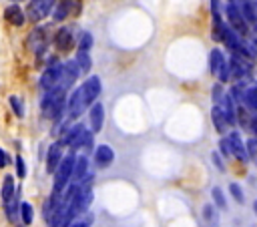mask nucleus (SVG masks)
<instances>
[{
	"label": "nucleus",
	"instance_id": "f257e3e1",
	"mask_svg": "<svg viewBox=\"0 0 257 227\" xmlns=\"http://www.w3.org/2000/svg\"><path fill=\"white\" fill-rule=\"evenodd\" d=\"M102 90V82L98 76H88L68 98V117L70 119H78L100 94Z\"/></svg>",
	"mask_w": 257,
	"mask_h": 227
},
{
	"label": "nucleus",
	"instance_id": "f03ea898",
	"mask_svg": "<svg viewBox=\"0 0 257 227\" xmlns=\"http://www.w3.org/2000/svg\"><path fill=\"white\" fill-rule=\"evenodd\" d=\"M66 104H68V102H66V88L54 86V88H50V90H44V96H42V102H40L42 117L56 121V119L62 117Z\"/></svg>",
	"mask_w": 257,
	"mask_h": 227
},
{
	"label": "nucleus",
	"instance_id": "7ed1b4c3",
	"mask_svg": "<svg viewBox=\"0 0 257 227\" xmlns=\"http://www.w3.org/2000/svg\"><path fill=\"white\" fill-rule=\"evenodd\" d=\"M60 143H62V145H68L72 151H76V149H80V147H82V149H90V147H92V133H88V131L84 129V125L78 123V125L70 127V131H64V133H62Z\"/></svg>",
	"mask_w": 257,
	"mask_h": 227
},
{
	"label": "nucleus",
	"instance_id": "20e7f679",
	"mask_svg": "<svg viewBox=\"0 0 257 227\" xmlns=\"http://www.w3.org/2000/svg\"><path fill=\"white\" fill-rule=\"evenodd\" d=\"M74 159H76L74 153H68V155H64V157L60 159V163H58V167H56V171H54V185H52V191L60 193V191L66 189V185H68L70 179H72Z\"/></svg>",
	"mask_w": 257,
	"mask_h": 227
},
{
	"label": "nucleus",
	"instance_id": "39448f33",
	"mask_svg": "<svg viewBox=\"0 0 257 227\" xmlns=\"http://www.w3.org/2000/svg\"><path fill=\"white\" fill-rule=\"evenodd\" d=\"M48 26H36L30 30L28 38H26V46L30 52H34L36 56H42L50 44V34H48Z\"/></svg>",
	"mask_w": 257,
	"mask_h": 227
},
{
	"label": "nucleus",
	"instance_id": "423d86ee",
	"mask_svg": "<svg viewBox=\"0 0 257 227\" xmlns=\"http://www.w3.org/2000/svg\"><path fill=\"white\" fill-rule=\"evenodd\" d=\"M229 62H231V78H235V80L251 78V70H253V64L251 62H253V58L233 52V56L229 58Z\"/></svg>",
	"mask_w": 257,
	"mask_h": 227
},
{
	"label": "nucleus",
	"instance_id": "0eeeda50",
	"mask_svg": "<svg viewBox=\"0 0 257 227\" xmlns=\"http://www.w3.org/2000/svg\"><path fill=\"white\" fill-rule=\"evenodd\" d=\"M225 14H227V20H229V26L237 32V34H241V36H247L249 34V22H247V18L243 16V12H241V8L237 6V4H227V8H225Z\"/></svg>",
	"mask_w": 257,
	"mask_h": 227
},
{
	"label": "nucleus",
	"instance_id": "6e6552de",
	"mask_svg": "<svg viewBox=\"0 0 257 227\" xmlns=\"http://www.w3.org/2000/svg\"><path fill=\"white\" fill-rule=\"evenodd\" d=\"M54 2H56V0H30V4H28V8H26V18H28L30 22H40V20H44V18L52 12Z\"/></svg>",
	"mask_w": 257,
	"mask_h": 227
},
{
	"label": "nucleus",
	"instance_id": "1a4fd4ad",
	"mask_svg": "<svg viewBox=\"0 0 257 227\" xmlns=\"http://www.w3.org/2000/svg\"><path fill=\"white\" fill-rule=\"evenodd\" d=\"M80 76V70H78V64H76V60H66V62H60V82H58V86H62V88H70L74 82H76V78Z\"/></svg>",
	"mask_w": 257,
	"mask_h": 227
},
{
	"label": "nucleus",
	"instance_id": "9d476101",
	"mask_svg": "<svg viewBox=\"0 0 257 227\" xmlns=\"http://www.w3.org/2000/svg\"><path fill=\"white\" fill-rule=\"evenodd\" d=\"M58 82H60V64H50L40 76V88L50 90V88L58 86Z\"/></svg>",
	"mask_w": 257,
	"mask_h": 227
},
{
	"label": "nucleus",
	"instance_id": "9b49d317",
	"mask_svg": "<svg viewBox=\"0 0 257 227\" xmlns=\"http://www.w3.org/2000/svg\"><path fill=\"white\" fill-rule=\"evenodd\" d=\"M227 139H229V145H231V153H233V157H237L239 161L247 163L249 153H247V145H243V141H241V135H239L237 131H233Z\"/></svg>",
	"mask_w": 257,
	"mask_h": 227
},
{
	"label": "nucleus",
	"instance_id": "f8f14e48",
	"mask_svg": "<svg viewBox=\"0 0 257 227\" xmlns=\"http://www.w3.org/2000/svg\"><path fill=\"white\" fill-rule=\"evenodd\" d=\"M62 157H64L62 155V143H52L48 147V153H46V173L54 175V171H56V167H58Z\"/></svg>",
	"mask_w": 257,
	"mask_h": 227
},
{
	"label": "nucleus",
	"instance_id": "ddd939ff",
	"mask_svg": "<svg viewBox=\"0 0 257 227\" xmlns=\"http://www.w3.org/2000/svg\"><path fill=\"white\" fill-rule=\"evenodd\" d=\"M4 18H6V22L12 24V26H22V24L26 22V12L18 6V2H12V4L6 6V10H4Z\"/></svg>",
	"mask_w": 257,
	"mask_h": 227
},
{
	"label": "nucleus",
	"instance_id": "4468645a",
	"mask_svg": "<svg viewBox=\"0 0 257 227\" xmlns=\"http://www.w3.org/2000/svg\"><path fill=\"white\" fill-rule=\"evenodd\" d=\"M74 44V36H72V30L70 28H60L54 32V46L60 50V52H66L70 50Z\"/></svg>",
	"mask_w": 257,
	"mask_h": 227
},
{
	"label": "nucleus",
	"instance_id": "2eb2a0df",
	"mask_svg": "<svg viewBox=\"0 0 257 227\" xmlns=\"http://www.w3.org/2000/svg\"><path fill=\"white\" fill-rule=\"evenodd\" d=\"M112 161H114V151L108 145H98L94 151V165L98 169H104V167L112 165Z\"/></svg>",
	"mask_w": 257,
	"mask_h": 227
},
{
	"label": "nucleus",
	"instance_id": "dca6fc26",
	"mask_svg": "<svg viewBox=\"0 0 257 227\" xmlns=\"http://www.w3.org/2000/svg\"><path fill=\"white\" fill-rule=\"evenodd\" d=\"M102 123H104V106L94 100L90 104V129H92V133H100Z\"/></svg>",
	"mask_w": 257,
	"mask_h": 227
},
{
	"label": "nucleus",
	"instance_id": "f3484780",
	"mask_svg": "<svg viewBox=\"0 0 257 227\" xmlns=\"http://www.w3.org/2000/svg\"><path fill=\"white\" fill-rule=\"evenodd\" d=\"M211 119H213L215 129H217L221 135L231 127L229 121H227V117H225V112H223V108H221V104H215V106L211 108Z\"/></svg>",
	"mask_w": 257,
	"mask_h": 227
},
{
	"label": "nucleus",
	"instance_id": "a211bd4d",
	"mask_svg": "<svg viewBox=\"0 0 257 227\" xmlns=\"http://www.w3.org/2000/svg\"><path fill=\"white\" fill-rule=\"evenodd\" d=\"M88 175V159L86 157H76L74 167H72V183H80Z\"/></svg>",
	"mask_w": 257,
	"mask_h": 227
},
{
	"label": "nucleus",
	"instance_id": "6ab92c4d",
	"mask_svg": "<svg viewBox=\"0 0 257 227\" xmlns=\"http://www.w3.org/2000/svg\"><path fill=\"white\" fill-rule=\"evenodd\" d=\"M72 10V0H56L54 2V8H52V18L56 22H62Z\"/></svg>",
	"mask_w": 257,
	"mask_h": 227
},
{
	"label": "nucleus",
	"instance_id": "aec40b11",
	"mask_svg": "<svg viewBox=\"0 0 257 227\" xmlns=\"http://www.w3.org/2000/svg\"><path fill=\"white\" fill-rule=\"evenodd\" d=\"M239 8H241L243 16L247 18V22L257 24V0H243L239 4Z\"/></svg>",
	"mask_w": 257,
	"mask_h": 227
},
{
	"label": "nucleus",
	"instance_id": "412c9836",
	"mask_svg": "<svg viewBox=\"0 0 257 227\" xmlns=\"http://www.w3.org/2000/svg\"><path fill=\"white\" fill-rule=\"evenodd\" d=\"M16 193H18V191L14 189V179H12V175H6L4 181H2V189H0V197H2V201H4V203L10 201Z\"/></svg>",
	"mask_w": 257,
	"mask_h": 227
},
{
	"label": "nucleus",
	"instance_id": "4be33fe9",
	"mask_svg": "<svg viewBox=\"0 0 257 227\" xmlns=\"http://www.w3.org/2000/svg\"><path fill=\"white\" fill-rule=\"evenodd\" d=\"M223 60H225L223 52H221L219 48H213L211 54H209V72H211L213 76H217V70H219V66H221Z\"/></svg>",
	"mask_w": 257,
	"mask_h": 227
},
{
	"label": "nucleus",
	"instance_id": "5701e85b",
	"mask_svg": "<svg viewBox=\"0 0 257 227\" xmlns=\"http://www.w3.org/2000/svg\"><path fill=\"white\" fill-rule=\"evenodd\" d=\"M74 60H76V64H78L80 74H86V72L90 70V66H92V60H90L88 52H84V50H78V54H76Z\"/></svg>",
	"mask_w": 257,
	"mask_h": 227
},
{
	"label": "nucleus",
	"instance_id": "b1692460",
	"mask_svg": "<svg viewBox=\"0 0 257 227\" xmlns=\"http://www.w3.org/2000/svg\"><path fill=\"white\" fill-rule=\"evenodd\" d=\"M217 78L221 80V84H225V82L231 80V62H229V58H225V60L221 62V66H219V70H217Z\"/></svg>",
	"mask_w": 257,
	"mask_h": 227
},
{
	"label": "nucleus",
	"instance_id": "393cba45",
	"mask_svg": "<svg viewBox=\"0 0 257 227\" xmlns=\"http://www.w3.org/2000/svg\"><path fill=\"white\" fill-rule=\"evenodd\" d=\"M8 102H10L12 112H14L18 119H22V117H24V100H22L18 94H12V96L8 98Z\"/></svg>",
	"mask_w": 257,
	"mask_h": 227
},
{
	"label": "nucleus",
	"instance_id": "a878e982",
	"mask_svg": "<svg viewBox=\"0 0 257 227\" xmlns=\"http://www.w3.org/2000/svg\"><path fill=\"white\" fill-rule=\"evenodd\" d=\"M90 46H92V34H90V32H86V30H82V32L78 34V50L88 52V50H90Z\"/></svg>",
	"mask_w": 257,
	"mask_h": 227
},
{
	"label": "nucleus",
	"instance_id": "bb28decb",
	"mask_svg": "<svg viewBox=\"0 0 257 227\" xmlns=\"http://www.w3.org/2000/svg\"><path fill=\"white\" fill-rule=\"evenodd\" d=\"M20 213H22V223L24 225H30L32 223V219H34V209H32V205L30 203H20Z\"/></svg>",
	"mask_w": 257,
	"mask_h": 227
},
{
	"label": "nucleus",
	"instance_id": "cd10ccee",
	"mask_svg": "<svg viewBox=\"0 0 257 227\" xmlns=\"http://www.w3.org/2000/svg\"><path fill=\"white\" fill-rule=\"evenodd\" d=\"M211 195H213V201H215V205H217L219 209H225V207H227V201H225V195H223L221 187H213Z\"/></svg>",
	"mask_w": 257,
	"mask_h": 227
},
{
	"label": "nucleus",
	"instance_id": "c85d7f7f",
	"mask_svg": "<svg viewBox=\"0 0 257 227\" xmlns=\"http://www.w3.org/2000/svg\"><path fill=\"white\" fill-rule=\"evenodd\" d=\"M203 219L207 223H217V211H215L213 205H205L203 207Z\"/></svg>",
	"mask_w": 257,
	"mask_h": 227
},
{
	"label": "nucleus",
	"instance_id": "c756f323",
	"mask_svg": "<svg viewBox=\"0 0 257 227\" xmlns=\"http://www.w3.org/2000/svg\"><path fill=\"white\" fill-rule=\"evenodd\" d=\"M229 191H231V195H233V199L237 201V203H243L245 201V195H243V189L237 185V183H231L229 185Z\"/></svg>",
	"mask_w": 257,
	"mask_h": 227
},
{
	"label": "nucleus",
	"instance_id": "7c9ffc66",
	"mask_svg": "<svg viewBox=\"0 0 257 227\" xmlns=\"http://www.w3.org/2000/svg\"><path fill=\"white\" fill-rule=\"evenodd\" d=\"M219 151H221V155L223 157H231L233 153H231V145H229V139L227 137H223L221 141H219Z\"/></svg>",
	"mask_w": 257,
	"mask_h": 227
},
{
	"label": "nucleus",
	"instance_id": "2f4dec72",
	"mask_svg": "<svg viewBox=\"0 0 257 227\" xmlns=\"http://www.w3.org/2000/svg\"><path fill=\"white\" fill-rule=\"evenodd\" d=\"M16 175L20 177V179H24L26 177V165H24V159L20 157V155H16Z\"/></svg>",
	"mask_w": 257,
	"mask_h": 227
},
{
	"label": "nucleus",
	"instance_id": "473e14b6",
	"mask_svg": "<svg viewBox=\"0 0 257 227\" xmlns=\"http://www.w3.org/2000/svg\"><path fill=\"white\" fill-rule=\"evenodd\" d=\"M247 153H249V159L257 161V137L251 139V141H247Z\"/></svg>",
	"mask_w": 257,
	"mask_h": 227
},
{
	"label": "nucleus",
	"instance_id": "72a5a7b5",
	"mask_svg": "<svg viewBox=\"0 0 257 227\" xmlns=\"http://www.w3.org/2000/svg\"><path fill=\"white\" fill-rule=\"evenodd\" d=\"M223 94H225V92H223V86H221V84H215V86H213V102H219V100L223 98Z\"/></svg>",
	"mask_w": 257,
	"mask_h": 227
},
{
	"label": "nucleus",
	"instance_id": "f704fd0d",
	"mask_svg": "<svg viewBox=\"0 0 257 227\" xmlns=\"http://www.w3.org/2000/svg\"><path fill=\"white\" fill-rule=\"evenodd\" d=\"M211 159H213V163H215V167H217L219 171H225V165H223V161H221V155H219V153H213V155H211Z\"/></svg>",
	"mask_w": 257,
	"mask_h": 227
},
{
	"label": "nucleus",
	"instance_id": "c9c22d12",
	"mask_svg": "<svg viewBox=\"0 0 257 227\" xmlns=\"http://www.w3.org/2000/svg\"><path fill=\"white\" fill-rule=\"evenodd\" d=\"M6 165H8V155L4 149H0V169H4Z\"/></svg>",
	"mask_w": 257,
	"mask_h": 227
},
{
	"label": "nucleus",
	"instance_id": "e433bc0d",
	"mask_svg": "<svg viewBox=\"0 0 257 227\" xmlns=\"http://www.w3.org/2000/svg\"><path fill=\"white\" fill-rule=\"evenodd\" d=\"M249 127H251V129L255 131V135H257V115H253V117H251V123H249Z\"/></svg>",
	"mask_w": 257,
	"mask_h": 227
},
{
	"label": "nucleus",
	"instance_id": "4c0bfd02",
	"mask_svg": "<svg viewBox=\"0 0 257 227\" xmlns=\"http://www.w3.org/2000/svg\"><path fill=\"white\" fill-rule=\"evenodd\" d=\"M255 209H257V201H255Z\"/></svg>",
	"mask_w": 257,
	"mask_h": 227
},
{
	"label": "nucleus",
	"instance_id": "58836bf2",
	"mask_svg": "<svg viewBox=\"0 0 257 227\" xmlns=\"http://www.w3.org/2000/svg\"><path fill=\"white\" fill-rule=\"evenodd\" d=\"M12 2H20V0H12Z\"/></svg>",
	"mask_w": 257,
	"mask_h": 227
},
{
	"label": "nucleus",
	"instance_id": "ea45409f",
	"mask_svg": "<svg viewBox=\"0 0 257 227\" xmlns=\"http://www.w3.org/2000/svg\"><path fill=\"white\" fill-rule=\"evenodd\" d=\"M255 163H257V161H255Z\"/></svg>",
	"mask_w": 257,
	"mask_h": 227
}]
</instances>
